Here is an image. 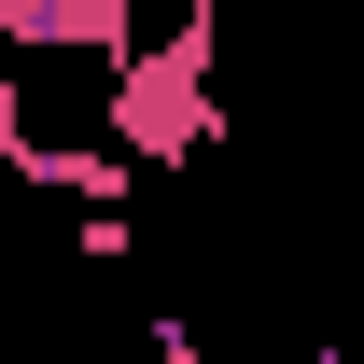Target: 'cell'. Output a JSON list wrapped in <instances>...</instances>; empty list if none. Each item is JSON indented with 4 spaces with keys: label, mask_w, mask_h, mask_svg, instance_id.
Listing matches in <instances>:
<instances>
[{
    "label": "cell",
    "mask_w": 364,
    "mask_h": 364,
    "mask_svg": "<svg viewBox=\"0 0 364 364\" xmlns=\"http://www.w3.org/2000/svg\"><path fill=\"white\" fill-rule=\"evenodd\" d=\"M196 140H210V14H182L154 56L112 70V154L127 168H182Z\"/></svg>",
    "instance_id": "cell-1"
},
{
    "label": "cell",
    "mask_w": 364,
    "mask_h": 364,
    "mask_svg": "<svg viewBox=\"0 0 364 364\" xmlns=\"http://www.w3.org/2000/svg\"><path fill=\"white\" fill-rule=\"evenodd\" d=\"M0 43L14 56H112V70H127L140 0H0Z\"/></svg>",
    "instance_id": "cell-2"
},
{
    "label": "cell",
    "mask_w": 364,
    "mask_h": 364,
    "mask_svg": "<svg viewBox=\"0 0 364 364\" xmlns=\"http://www.w3.org/2000/svg\"><path fill=\"white\" fill-rule=\"evenodd\" d=\"M14 154H28V70L0 56V168H14Z\"/></svg>",
    "instance_id": "cell-3"
},
{
    "label": "cell",
    "mask_w": 364,
    "mask_h": 364,
    "mask_svg": "<svg viewBox=\"0 0 364 364\" xmlns=\"http://www.w3.org/2000/svg\"><path fill=\"white\" fill-rule=\"evenodd\" d=\"M140 336H154V364H210V336H196V322H182V309H154V322H140Z\"/></svg>",
    "instance_id": "cell-4"
}]
</instances>
